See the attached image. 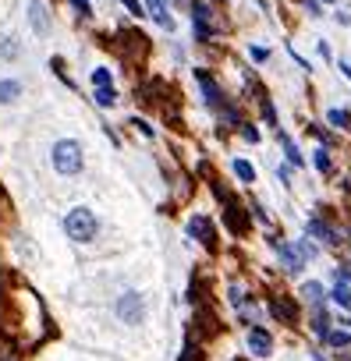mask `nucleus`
I'll list each match as a JSON object with an SVG mask.
<instances>
[{
	"instance_id": "obj_29",
	"label": "nucleus",
	"mask_w": 351,
	"mask_h": 361,
	"mask_svg": "<svg viewBox=\"0 0 351 361\" xmlns=\"http://www.w3.org/2000/svg\"><path fill=\"white\" fill-rule=\"evenodd\" d=\"M337 68H341V75H344V78L351 82V60H341V64H337Z\"/></svg>"
},
{
	"instance_id": "obj_8",
	"label": "nucleus",
	"mask_w": 351,
	"mask_h": 361,
	"mask_svg": "<svg viewBox=\"0 0 351 361\" xmlns=\"http://www.w3.org/2000/svg\"><path fill=\"white\" fill-rule=\"evenodd\" d=\"M189 234H192L195 241L210 245V248H213V241H217V238H213V223L206 220V216H192V220H189Z\"/></svg>"
},
{
	"instance_id": "obj_23",
	"label": "nucleus",
	"mask_w": 351,
	"mask_h": 361,
	"mask_svg": "<svg viewBox=\"0 0 351 361\" xmlns=\"http://www.w3.org/2000/svg\"><path fill=\"white\" fill-rule=\"evenodd\" d=\"M259 106H263V117H266V124H270V127H277V110H274V103H270V99H263Z\"/></svg>"
},
{
	"instance_id": "obj_27",
	"label": "nucleus",
	"mask_w": 351,
	"mask_h": 361,
	"mask_svg": "<svg viewBox=\"0 0 351 361\" xmlns=\"http://www.w3.org/2000/svg\"><path fill=\"white\" fill-rule=\"evenodd\" d=\"M71 4H75V11L82 14V18H89L93 11H89V0H71Z\"/></svg>"
},
{
	"instance_id": "obj_21",
	"label": "nucleus",
	"mask_w": 351,
	"mask_h": 361,
	"mask_svg": "<svg viewBox=\"0 0 351 361\" xmlns=\"http://www.w3.org/2000/svg\"><path fill=\"white\" fill-rule=\"evenodd\" d=\"M0 57H4V60L18 57V42H14V36H4V39H0Z\"/></svg>"
},
{
	"instance_id": "obj_11",
	"label": "nucleus",
	"mask_w": 351,
	"mask_h": 361,
	"mask_svg": "<svg viewBox=\"0 0 351 361\" xmlns=\"http://www.w3.org/2000/svg\"><path fill=\"white\" fill-rule=\"evenodd\" d=\"M146 8H149V14L160 21L163 29H174V18L167 14V0H146Z\"/></svg>"
},
{
	"instance_id": "obj_24",
	"label": "nucleus",
	"mask_w": 351,
	"mask_h": 361,
	"mask_svg": "<svg viewBox=\"0 0 351 361\" xmlns=\"http://www.w3.org/2000/svg\"><path fill=\"white\" fill-rule=\"evenodd\" d=\"M93 85H110V71L107 68H96L93 71Z\"/></svg>"
},
{
	"instance_id": "obj_17",
	"label": "nucleus",
	"mask_w": 351,
	"mask_h": 361,
	"mask_svg": "<svg viewBox=\"0 0 351 361\" xmlns=\"http://www.w3.org/2000/svg\"><path fill=\"white\" fill-rule=\"evenodd\" d=\"M280 145H284V153H287V163H295V166H302L305 160H302V153H298V145L287 138V135H280Z\"/></svg>"
},
{
	"instance_id": "obj_20",
	"label": "nucleus",
	"mask_w": 351,
	"mask_h": 361,
	"mask_svg": "<svg viewBox=\"0 0 351 361\" xmlns=\"http://www.w3.org/2000/svg\"><path fill=\"white\" fill-rule=\"evenodd\" d=\"M334 301L351 312V287H348V284H337V287H334Z\"/></svg>"
},
{
	"instance_id": "obj_31",
	"label": "nucleus",
	"mask_w": 351,
	"mask_h": 361,
	"mask_svg": "<svg viewBox=\"0 0 351 361\" xmlns=\"http://www.w3.org/2000/svg\"><path fill=\"white\" fill-rule=\"evenodd\" d=\"M323 4H337V0H323Z\"/></svg>"
},
{
	"instance_id": "obj_2",
	"label": "nucleus",
	"mask_w": 351,
	"mask_h": 361,
	"mask_svg": "<svg viewBox=\"0 0 351 361\" xmlns=\"http://www.w3.org/2000/svg\"><path fill=\"white\" fill-rule=\"evenodd\" d=\"M53 170L64 174V177H75L82 170V145L75 138H60L53 145Z\"/></svg>"
},
{
	"instance_id": "obj_22",
	"label": "nucleus",
	"mask_w": 351,
	"mask_h": 361,
	"mask_svg": "<svg viewBox=\"0 0 351 361\" xmlns=\"http://www.w3.org/2000/svg\"><path fill=\"white\" fill-rule=\"evenodd\" d=\"M326 344H330V347H348V344H351V336L337 329V333H326Z\"/></svg>"
},
{
	"instance_id": "obj_15",
	"label": "nucleus",
	"mask_w": 351,
	"mask_h": 361,
	"mask_svg": "<svg viewBox=\"0 0 351 361\" xmlns=\"http://www.w3.org/2000/svg\"><path fill=\"white\" fill-rule=\"evenodd\" d=\"M326 121L334 124V127H351V114L341 110V106H330V110H326Z\"/></svg>"
},
{
	"instance_id": "obj_16",
	"label": "nucleus",
	"mask_w": 351,
	"mask_h": 361,
	"mask_svg": "<svg viewBox=\"0 0 351 361\" xmlns=\"http://www.w3.org/2000/svg\"><path fill=\"white\" fill-rule=\"evenodd\" d=\"M99 106H114L117 103V92H114V85H96V96H93Z\"/></svg>"
},
{
	"instance_id": "obj_14",
	"label": "nucleus",
	"mask_w": 351,
	"mask_h": 361,
	"mask_svg": "<svg viewBox=\"0 0 351 361\" xmlns=\"http://www.w3.org/2000/svg\"><path fill=\"white\" fill-rule=\"evenodd\" d=\"M234 174L241 177V184H252L256 181V166L249 160H234Z\"/></svg>"
},
{
	"instance_id": "obj_1",
	"label": "nucleus",
	"mask_w": 351,
	"mask_h": 361,
	"mask_svg": "<svg viewBox=\"0 0 351 361\" xmlns=\"http://www.w3.org/2000/svg\"><path fill=\"white\" fill-rule=\"evenodd\" d=\"M64 230H68V238H71V241L86 245V241H93V238H96L99 223H96V216H93V209L78 206V209H71L68 216H64Z\"/></svg>"
},
{
	"instance_id": "obj_12",
	"label": "nucleus",
	"mask_w": 351,
	"mask_h": 361,
	"mask_svg": "<svg viewBox=\"0 0 351 361\" xmlns=\"http://www.w3.org/2000/svg\"><path fill=\"white\" fill-rule=\"evenodd\" d=\"M323 284H316V280H308L305 287H302V301H308V305H316L319 308V301H323Z\"/></svg>"
},
{
	"instance_id": "obj_4",
	"label": "nucleus",
	"mask_w": 351,
	"mask_h": 361,
	"mask_svg": "<svg viewBox=\"0 0 351 361\" xmlns=\"http://www.w3.org/2000/svg\"><path fill=\"white\" fill-rule=\"evenodd\" d=\"M192 25H195V39H199V42L210 39V36H213V8L199 0V4L192 8Z\"/></svg>"
},
{
	"instance_id": "obj_30",
	"label": "nucleus",
	"mask_w": 351,
	"mask_h": 361,
	"mask_svg": "<svg viewBox=\"0 0 351 361\" xmlns=\"http://www.w3.org/2000/svg\"><path fill=\"white\" fill-rule=\"evenodd\" d=\"M344 326H351V315H348V319H344Z\"/></svg>"
},
{
	"instance_id": "obj_19",
	"label": "nucleus",
	"mask_w": 351,
	"mask_h": 361,
	"mask_svg": "<svg viewBox=\"0 0 351 361\" xmlns=\"http://www.w3.org/2000/svg\"><path fill=\"white\" fill-rule=\"evenodd\" d=\"M313 329L326 340V333H330V315H326L323 308H316V315H313Z\"/></svg>"
},
{
	"instance_id": "obj_9",
	"label": "nucleus",
	"mask_w": 351,
	"mask_h": 361,
	"mask_svg": "<svg viewBox=\"0 0 351 361\" xmlns=\"http://www.w3.org/2000/svg\"><path fill=\"white\" fill-rule=\"evenodd\" d=\"M29 25H32L39 36H47V32H50V14H47V4H39V0H36V4L29 8Z\"/></svg>"
},
{
	"instance_id": "obj_13",
	"label": "nucleus",
	"mask_w": 351,
	"mask_h": 361,
	"mask_svg": "<svg viewBox=\"0 0 351 361\" xmlns=\"http://www.w3.org/2000/svg\"><path fill=\"white\" fill-rule=\"evenodd\" d=\"M18 92H22V82H0V103H14L18 99Z\"/></svg>"
},
{
	"instance_id": "obj_25",
	"label": "nucleus",
	"mask_w": 351,
	"mask_h": 361,
	"mask_svg": "<svg viewBox=\"0 0 351 361\" xmlns=\"http://www.w3.org/2000/svg\"><path fill=\"white\" fill-rule=\"evenodd\" d=\"M241 138H245V142H259V132H256L252 124H245V127H241Z\"/></svg>"
},
{
	"instance_id": "obj_18",
	"label": "nucleus",
	"mask_w": 351,
	"mask_h": 361,
	"mask_svg": "<svg viewBox=\"0 0 351 361\" xmlns=\"http://www.w3.org/2000/svg\"><path fill=\"white\" fill-rule=\"evenodd\" d=\"M313 166L319 170V174H330V153H326V145H319L316 153H313Z\"/></svg>"
},
{
	"instance_id": "obj_5",
	"label": "nucleus",
	"mask_w": 351,
	"mask_h": 361,
	"mask_svg": "<svg viewBox=\"0 0 351 361\" xmlns=\"http://www.w3.org/2000/svg\"><path fill=\"white\" fill-rule=\"evenodd\" d=\"M274 248H277V255H280V266H284L287 273H302V266H305V255H302L295 245H280V241H274Z\"/></svg>"
},
{
	"instance_id": "obj_6",
	"label": "nucleus",
	"mask_w": 351,
	"mask_h": 361,
	"mask_svg": "<svg viewBox=\"0 0 351 361\" xmlns=\"http://www.w3.org/2000/svg\"><path fill=\"white\" fill-rule=\"evenodd\" d=\"M308 234L319 241V245H326V248H334V245H341V234L330 227V223H323V220H308Z\"/></svg>"
},
{
	"instance_id": "obj_10",
	"label": "nucleus",
	"mask_w": 351,
	"mask_h": 361,
	"mask_svg": "<svg viewBox=\"0 0 351 361\" xmlns=\"http://www.w3.org/2000/svg\"><path fill=\"white\" fill-rule=\"evenodd\" d=\"M249 347H252V354L266 358V354H270V347H274V340H270V333H266V329H252L249 333Z\"/></svg>"
},
{
	"instance_id": "obj_28",
	"label": "nucleus",
	"mask_w": 351,
	"mask_h": 361,
	"mask_svg": "<svg viewBox=\"0 0 351 361\" xmlns=\"http://www.w3.org/2000/svg\"><path fill=\"white\" fill-rule=\"evenodd\" d=\"M121 4H125L132 14H146V11H142V4H138V0H121Z\"/></svg>"
},
{
	"instance_id": "obj_26",
	"label": "nucleus",
	"mask_w": 351,
	"mask_h": 361,
	"mask_svg": "<svg viewBox=\"0 0 351 361\" xmlns=\"http://www.w3.org/2000/svg\"><path fill=\"white\" fill-rule=\"evenodd\" d=\"M252 60H256V64H266V60H270V50H263V47H252Z\"/></svg>"
},
{
	"instance_id": "obj_7",
	"label": "nucleus",
	"mask_w": 351,
	"mask_h": 361,
	"mask_svg": "<svg viewBox=\"0 0 351 361\" xmlns=\"http://www.w3.org/2000/svg\"><path fill=\"white\" fill-rule=\"evenodd\" d=\"M199 85H202V92H206V103L213 106V110H223L227 106V99H223V92H220V85L206 75V71H199Z\"/></svg>"
},
{
	"instance_id": "obj_3",
	"label": "nucleus",
	"mask_w": 351,
	"mask_h": 361,
	"mask_svg": "<svg viewBox=\"0 0 351 361\" xmlns=\"http://www.w3.org/2000/svg\"><path fill=\"white\" fill-rule=\"evenodd\" d=\"M142 312H146V305H142V294L128 290V294H121L117 297V319L121 323H142Z\"/></svg>"
}]
</instances>
